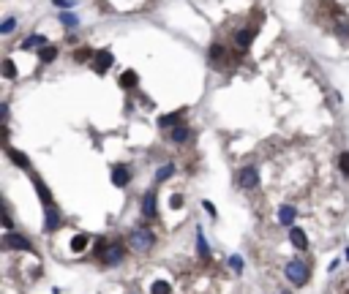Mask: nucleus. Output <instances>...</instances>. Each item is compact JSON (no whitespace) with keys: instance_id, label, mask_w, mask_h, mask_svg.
Wrapping results in <instances>:
<instances>
[{"instance_id":"obj_1","label":"nucleus","mask_w":349,"mask_h":294,"mask_svg":"<svg viewBox=\"0 0 349 294\" xmlns=\"http://www.w3.org/2000/svg\"><path fill=\"white\" fill-rule=\"evenodd\" d=\"M128 242H131V248H134V251L145 253V251H150V248L156 245V235L148 229V226H136V229L131 232Z\"/></svg>"},{"instance_id":"obj_2","label":"nucleus","mask_w":349,"mask_h":294,"mask_svg":"<svg viewBox=\"0 0 349 294\" xmlns=\"http://www.w3.org/2000/svg\"><path fill=\"white\" fill-rule=\"evenodd\" d=\"M286 278H289L295 286H303V283L308 281V267H306V262H300V259H292L289 265H286Z\"/></svg>"},{"instance_id":"obj_3","label":"nucleus","mask_w":349,"mask_h":294,"mask_svg":"<svg viewBox=\"0 0 349 294\" xmlns=\"http://www.w3.org/2000/svg\"><path fill=\"white\" fill-rule=\"evenodd\" d=\"M256 182H259V172H256L254 166H246V169L237 172V185H240V188H254Z\"/></svg>"},{"instance_id":"obj_4","label":"nucleus","mask_w":349,"mask_h":294,"mask_svg":"<svg viewBox=\"0 0 349 294\" xmlns=\"http://www.w3.org/2000/svg\"><path fill=\"white\" fill-rule=\"evenodd\" d=\"M3 245L8 248V251H30V240L22 235H14V232H8L6 237H3Z\"/></svg>"},{"instance_id":"obj_5","label":"nucleus","mask_w":349,"mask_h":294,"mask_svg":"<svg viewBox=\"0 0 349 294\" xmlns=\"http://www.w3.org/2000/svg\"><path fill=\"white\" fill-rule=\"evenodd\" d=\"M44 226H47V232L60 229V212H58V207H55V205L44 207Z\"/></svg>"},{"instance_id":"obj_6","label":"nucleus","mask_w":349,"mask_h":294,"mask_svg":"<svg viewBox=\"0 0 349 294\" xmlns=\"http://www.w3.org/2000/svg\"><path fill=\"white\" fill-rule=\"evenodd\" d=\"M128 180H131V172H128V166L118 164V166L112 169V182L118 185V188H126V185H128Z\"/></svg>"},{"instance_id":"obj_7","label":"nucleus","mask_w":349,"mask_h":294,"mask_svg":"<svg viewBox=\"0 0 349 294\" xmlns=\"http://www.w3.org/2000/svg\"><path fill=\"white\" fill-rule=\"evenodd\" d=\"M112 52H109V49H101V52H95V71H98V74H104V71L109 68V65H112Z\"/></svg>"},{"instance_id":"obj_8","label":"nucleus","mask_w":349,"mask_h":294,"mask_svg":"<svg viewBox=\"0 0 349 294\" xmlns=\"http://www.w3.org/2000/svg\"><path fill=\"white\" fill-rule=\"evenodd\" d=\"M289 240H292V245H295L297 251H306V248H308V237H306V232L297 229V226H292V229H289Z\"/></svg>"},{"instance_id":"obj_9","label":"nucleus","mask_w":349,"mask_h":294,"mask_svg":"<svg viewBox=\"0 0 349 294\" xmlns=\"http://www.w3.org/2000/svg\"><path fill=\"white\" fill-rule=\"evenodd\" d=\"M123 256H126V248L120 245V242H115V245H109V251H107V265H120L123 262Z\"/></svg>"},{"instance_id":"obj_10","label":"nucleus","mask_w":349,"mask_h":294,"mask_svg":"<svg viewBox=\"0 0 349 294\" xmlns=\"http://www.w3.org/2000/svg\"><path fill=\"white\" fill-rule=\"evenodd\" d=\"M156 210H159V207H156V194L148 191V194L142 196V215L145 218H156Z\"/></svg>"},{"instance_id":"obj_11","label":"nucleus","mask_w":349,"mask_h":294,"mask_svg":"<svg viewBox=\"0 0 349 294\" xmlns=\"http://www.w3.org/2000/svg\"><path fill=\"white\" fill-rule=\"evenodd\" d=\"M254 35H256L254 25H251V28H243L240 33H237V47H249V44L254 41Z\"/></svg>"},{"instance_id":"obj_12","label":"nucleus","mask_w":349,"mask_h":294,"mask_svg":"<svg viewBox=\"0 0 349 294\" xmlns=\"http://www.w3.org/2000/svg\"><path fill=\"white\" fill-rule=\"evenodd\" d=\"M295 215H297V212H295V207H292V205H284L281 210H278V221H281L284 226H292Z\"/></svg>"},{"instance_id":"obj_13","label":"nucleus","mask_w":349,"mask_h":294,"mask_svg":"<svg viewBox=\"0 0 349 294\" xmlns=\"http://www.w3.org/2000/svg\"><path fill=\"white\" fill-rule=\"evenodd\" d=\"M189 136H191L189 125H175V128H172V142H178V145H183Z\"/></svg>"},{"instance_id":"obj_14","label":"nucleus","mask_w":349,"mask_h":294,"mask_svg":"<svg viewBox=\"0 0 349 294\" xmlns=\"http://www.w3.org/2000/svg\"><path fill=\"white\" fill-rule=\"evenodd\" d=\"M33 182H36V191H38V196L44 199V207H49V205H52V196H49V188L44 185V180H41V177H36Z\"/></svg>"},{"instance_id":"obj_15","label":"nucleus","mask_w":349,"mask_h":294,"mask_svg":"<svg viewBox=\"0 0 349 294\" xmlns=\"http://www.w3.org/2000/svg\"><path fill=\"white\" fill-rule=\"evenodd\" d=\"M88 242H90L88 235H74V240H71V251H74V253H82L85 248H88Z\"/></svg>"},{"instance_id":"obj_16","label":"nucleus","mask_w":349,"mask_h":294,"mask_svg":"<svg viewBox=\"0 0 349 294\" xmlns=\"http://www.w3.org/2000/svg\"><path fill=\"white\" fill-rule=\"evenodd\" d=\"M136 82H139L136 71H123V77H120V88H134Z\"/></svg>"},{"instance_id":"obj_17","label":"nucleus","mask_w":349,"mask_h":294,"mask_svg":"<svg viewBox=\"0 0 349 294\" xmlns=\"http://www.w3.org/2000/svg\"><path fill=\"white\" fill-rule=\"evenodd\" d=\"M8 158H14V164L22 166V169H28V166H30L28 155H25V153H17V150H11V147H8Z\"/></svg>"},{"instance_id":"obj_18","label":"nucleus","mask_w":349,"mask_h":294,"mask_svg":"<svg viewBox=\"0 0 349 294\" xmlns=\"http://www.w3.org/2000/svg\"><path fill=\"white\" fill-rule=\"evenodd\" d=\"M178 123H180V112H169V115H164V118L159 120L161 128H169V125H178Z\"/></svg>"},{"instance_id":"obj_19","label":"nucleus","mask_w":349,"mask_h":294,"mask_svg":"<svg viewBox=\"0 0 349 294\" xmlns=\"http://www.w3.org/2000/svg\"><path fill=\"white\" fill-rule=\"evenodd\" d=\"M25 49H33V47H47V38H44V35H30L28 41L22 44Z\"/></svg>"},{"instance_id":"obj_20","label":"nucleus","mask_w":349,"mask_h":294,"mask_svg":"<svg viewBox=\"0 0 349 294\" xmlns=\"http://www.w3.org/2000/svg\"><path fill=\"white\" fill-rule=\"evenodd\" d=\"M38 58H41L44 63H52V60L58 58V49H55V47H41V52H38Z\"/></svg>"},{"instance_id":"obj_21","label":"nucleus","mask_w":349,"mask_h":294,"mask_svg":"<svg viewBox=\"0 0 349 294\" xmlns=\"http://www.w3.org/2000/svg\"><path fill=\"white\" fill-rule=\"evenodd\" d=\"M169 283L166 281H153V286H150V294H169Z\"/></svg>"},{"instance_id":"obj_22","label":"nucleus","mask_w":349,"mask_h":294,"mask_svg":"<svg viewBox=\"0 0 349 294\" xmlns=\"http://www.w3.org/2000/svg\"><path fill=\"white\" fill-rule=\"evenodd\" d=\"M172 175H175V164H166V166H161V169L159 172H156V180H166V177H172Z\"/></svg>"},{"instance_id":"obj_23","label":"nucleus","mask_w":349,"mask_h":294,"mask_svg":"<svg viewBox=\"0 0 349 294\" xmlns=\"http://www.w3.org/2000/svg\"><path fill=\"white\" fill-rule=\"evenodd\" d=\"M224 52H226V49L221 47V44H213V47H210V60H213V63L224 60Z\"/></svg>"},{"instance_id":"obj_24","label":"nucleus","mask_w":349,"mask_h":294,"mask_svg":"<svg viewBox=\"0 0 349 294\" xmlns=\"http://www.w3.org/2000/svg\"><path fill=\"white\" fill-rule=\"evenodd\" d=\"M3 77H6V79L17 77V65H14L11 60H3Z\"/></svg>"},{"instance_id":"obj_25","label":"nucleus","mask_w":349,"mask_h":294,"mask_svg":"<svg viewBox=\"0 0 349 294\" xmlns=\"http://www.w3.org/2000/svg\"><path fill=\"white\" fill-rule=\"evenodd\" d=\"M196 245H199V256L202 259H207V256H210V251H207V242H205V235H196Z\"/></svg>"},{"instance_id":"obj_26","label":"nucleus","mask_w":349,"mask_h":294,"mask_svg":"<svg viewBox=\"0 0 349 294\" xmlns=\"http://www.w3.org/2000/svg\"><path fill=\"white\" fill-rule=\"evenodd\" d=\"M14 25H17V19H14V17H8L6 19V22H3V25H0V33H11V30H14Z\"/></svg>"},{"instance_id":"obj_27","label":"nucleus","mask_w":349,"mask_h":294,"mask_svg":"<svg viewBox=\"0 0 349 294\" xmlns=\"http://www.w3.org/2000/svg\"><path fill=\"white\" fill-rule=\"evenodd\" d=\"M338 166H341V172L349 177V153H341V158H338Z\"/></svg>"},{"instance_id":"obj_28","label":"nucleus","mask_w":349,"mask_h":294,"mask_svg":"<svg viewBox=\"0 0 349 294\" xmlns=\"http://www.w3.org/2000/svg\"><path fill=\"white\" fill-rule=\"evenodd\" d=\"M60 22H63V25H68V28H74V25H77V17H74V14H60Z\"/></svg>"},{"instance_id":"obj_29","label":"nucleus","mask_w":349,"mask_h":294,"mask_svg":"<svg viewBox=\"0 0 349 294\" xmlns=\"http://www.w3.org/2000/svg\"><path fill=\"white\" fill-rule=\"evenodd\" d=\"M74 58H77V63H85V60L93 58V52H90V49H79V52L74 55Z\"/></svg>"},{"instance_id":"obj_30","label":"nucleus","mask_w":349,"mask_h":294,"mask_svg":"<svg viewBox=\"0 0 349 294\" xmlns=\"http://www.w3.org/2000/svg\"><path fill=\"white\" fill-rule=\"evenodd\" d=\"M229 267H232L235 272H240V270H243V259H240V256H229Z\"/></svg>"},{"instance_id":"obj_31","label":"nucleus","mask_w":349,"mask_h":294,"mask_svg":"<svg viewBox=\"0 0 349 294\" xmlns=\"http://www.w3.org/2000/svg\"><path fill=\"white\" fill-rule=\"evenodd\" d=\"M169 207H172V210H178V207H183V196H180V194H172Z\"/></svg>"},{"instance_id":"obj_32","label":"nucleus","mask_w":349,"mask_h":294,"mask_svg":"<svg viewBox=\"0 0 349 294\" xmlns=\"http://www.w3.org/2000/svg\"><path fill=\"white\" fill-rule=\"evenodd\" d=\"M55 6H65V8H71L74 6V0H52Z\"/></svg>"},{"instance_id":"obj_33","label":"nucleus","mask_w":349,"mask_h":294,"mask_svg":"<svg viewBox=\"0 0 349 294\" xmlns=\"http://www.w3.org/2000/svg\"><path fill=\"white\" fill-rule=\"evenodd\" d=\"M202 205H205V210H207V212H210V215H216V207H213V205H210V202H202Z\"/></svg>"},{"instance_id":"obj_34","label":"nucleus","mask_w":349,"mask_h":294,"mask_svg":"<svg viewBox=\"0 0 349 294\" xmlns=\"http://www.w3.org/2000/svg\"><path fill=\"white\" fill-rule=\"evenodd\" d=\"M347 259H349V248H347Z\"/></svg>"},{"instance_id":"obj_35","label":"nucleus","mask_w":349,"mask_h":294,"mask_svg":"<svg viewBox=\"0 0 349 294\" xmlns=\"http://www.w3.org/2000/svg\"><path fill=\"white\" fill-rule=\"evenodd\" d=\"M281 294H289V292H281Z\"/></svg>"}]
</instances>
